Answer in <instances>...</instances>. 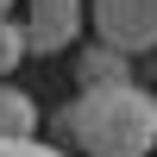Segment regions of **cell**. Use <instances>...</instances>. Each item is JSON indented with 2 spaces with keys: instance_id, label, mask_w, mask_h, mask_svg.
I'll return each instance as SVG.
<instances>
[{
  "instance_id": "6da1fadb",
  "label": "cell",
  "mask_w": 157,
  "mask_h": 157,
  "mask_svg": "<svg viewBox=\"0 0 157 157\" xmlns=\"http://www.w3.org/2000/svg\"><path fill=\"white\" fill-rule=\"evenodd\" d=\"M57 132H69V145L82 157H151L157 145V101L132 82L113 88H82L75 101L57 107Z\"/></svg>"
},
{
  "instance_id": "7a4b0ae2",
  "label": "cell",
  "mask_w": 157,
  "mask_h": 157,
  "mask_svg": "<svg viewBox=\"0 0 157 157\" xmlns=\"http://www.w3.org/2000/svg\"><path fill=\"white\" fill-rule=\"evenodd\" d=\"M88 25L101 44L126 50V57L157 50V0H88Z\"/></svg>"
},
{
  "instance_id": "3957f363",
  "label": "cell",
  "mask_w": 157,
  "mask_h": 157,
  "mask_svg": "<svg viewBox=\"0 0 157 157\" xmlns=\"http://www.w3.org/2000/svg\"><path fill=\"white\" fill-rule=\"evenodd\" d=\"M82 19L88 6L82 0H25V44H32V57H63V50L82 38Z\"/></svg>"
},
{
  "instance_id": "277c9868",
  "label": "cell",
  "mask_w": 157,
  "mask_h": 157,
  "mask_svg": "<svg viewBox=\"0 0 157 157\" xmlns=\"http://www.w3.org/2000/svg\"><path fill=\"white\" fill-rule=\"evenodd\" d=\"M75 75H82V88H113V82H132V69H126V50L113 44H88L82 57H75Z\"/></svg>"
},
{
  "instance_id": "5b68a950",
  "label": "cell",
  "mask_w": 157,
  "mask_h": 157,
  "mask_svg": "<svg viewBox=\"0 0 157 157\" xmlns=\"http://www.w3.org/2000/svg\"><path fill=\"white\" fill-rule=\"evenodd\" d=\"M38 132V101L25 88L0 82V138H32Z\"/></svg>"
},
{
  "instance_id": "8992f818",
  "label": "cell",
  "mask_w": 157,
  "mask_h": 157,
  "mask_svg": "<svg viewBox=\"0 0 157 157\" xmlns=\"http://www.w3.org/2000/svg\"><path fill=\"white\" fill-rule=\"evenodd\" d=\"M19 57H32V44H25V25L6 13V19H0V82L19 69Z\"/></svg>"
},
{
  "instance_id": "52a82bcc",
  "label": "cell",
  "mask_w": 157,
  "mask_h": 157,
  "mask_svg": "<svg viewBox=\"0 0 157 157\" xmlns=\"http://www.w3.org/2000/svg\"><path fill=\"white\" fill-rule=\"evenodd\" d=\"M0 157H69V151L44 145V138H0Z\"/></svg>"
},
{
  "instance_id": "ba28073f",
  "label": "cell",
  "mask_w": 157,
  "mask_h": 157,
  "mask_svg": "<svg viewBox=\"0 0 157 157\" xmlns=\"http://www.w3.org/2000/svg\"><path fill=\"white\" fill-rule=\"evenodd\" d=\"M6 13H13V0H0V19H6Z\"/></svg>"
}]
</instances>
